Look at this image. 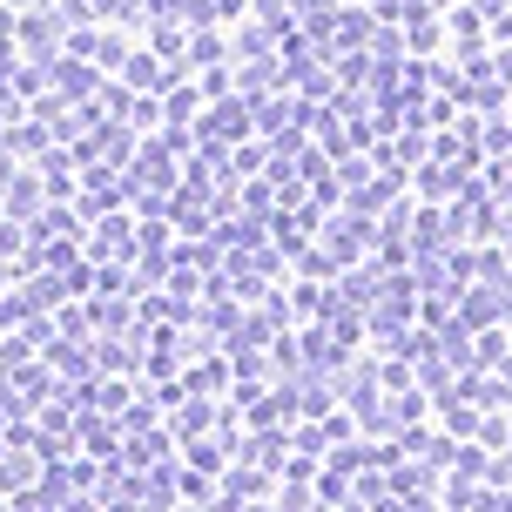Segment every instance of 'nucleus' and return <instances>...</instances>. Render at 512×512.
Masks as SVG:
<instances>
[]
</instances>
